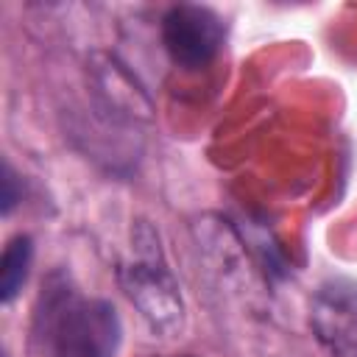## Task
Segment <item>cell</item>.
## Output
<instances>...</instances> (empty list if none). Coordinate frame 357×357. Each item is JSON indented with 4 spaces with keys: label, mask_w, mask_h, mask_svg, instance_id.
Instances as JSON below:
<instances>
[{
    "label": "cell",
    "mask_w": 357,
    "mask_h": 357,
    "mask_svg": "<svg viewBox=\"0 0 357 357\" xmlns=\"http://www.w3.org/2000/svg\"><path fill=\"white\" fill-rule=\"evenodd\" d=\"M226 36L223 20L209 6H173L162 20V45L173 64L184 70L206 67Z\"/></svg>",
    "instance_id": "cell-2"
},
{
    "label": "cell",
    "mask_w": 357,
    "mask_h": 357,
    "mask_svg": "<svg viewBox=\"0 0 357 357\" xmlns=\"http://www.w3.org/2000/svg\"><path fill=\"white\" fill-rule=\"evenodd\" d=\"M120 284L153 332L173 335L181 329L184 321L181 293L165 265H156L153 259L131 262L120 271Z\"/></svg>",
    "instance_id": "cell-3"
},
{
    "label": "cell",
    "mask_w": 357,
    "mask_h": 357,
    "mask_svg": "<svg viewBox=\"0 0 357 357\" xmlns=\"http://www.w3.org/2000/svg\"><path fill=\"white\" fill-rule=\"evenodd\" d=\"M31 259H33V243L28 234H17L6 243L3 259H0V298L6 304L14 301V296L25 284L28 271H31Z\"/></svg>",
    "instance_id": "cell-5"
},
{
    "label": "cell",
    "mask_w": 357,
    "mask_h": 357,
    "mask_svg": "<svg viewBox=\"0 0 357 357\" xmlns=\"http://www.w3.org/2000/svg\"><path fill=\"white\" fill-rule=\"evenodd\" d=\"M120 318L103 298H86L67 282L50 284L36 307V340L45 357H114Z\"/></svg>",
    "instance_id": "cell-1"
},
{
    "label": "cell",
    "mask_w": 357,
    "mask_h": 357,
    "mask_svg": "<svg viewBox=\"0 0 357 357\" xmlns=\"http://www.w3.org/2000/svg\"><path fill=\"white\" fill-rule=\"evenodd\" d=\"M310 324L332 357H357V282L332 279L318 287Z\"/></svg>",
    "instance_id": "cell-4"
},
{
    "label": "cell",
    "mask_w": 357,
    "mask_h": 357,
    "mask_svg": "<svg viewBox=\"0 0 357 357\" xmlns=\"http://www.w3.org/2000/svg\"><path fill=\"white\" fill-rule=\"evenodd\" d=\"M20 201V192H17V176L11 173L8 165H3V215H8L14 209V204Z\"/></svg>",
    "instance_id": "cell-6"
}]
</instances>
